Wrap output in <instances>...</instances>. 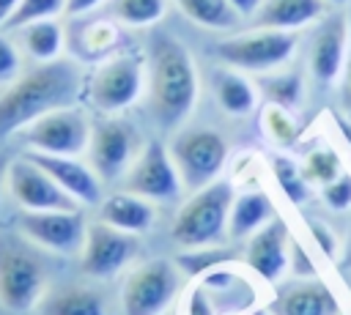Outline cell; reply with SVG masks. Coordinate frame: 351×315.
I'll return each mask as SVG.
<instances>
[{"label":"cell","mask_w":351,"mask_h":315,"mask_svg":"<svg viewBox=\"0 0 351 315\" xmlns=\"http://www.w3.org/2000/svg\"><path fill=\"white\" fill-rule=\"evenodd\" d=\"M299 49V33L293 30H269V27H250L241 33H230L217 38L211 52L222 66L250 74H266L291 63L293 52Z\"/></svg>","instance_id":"obj_4"},{"label":"cell","mask_w":351,"mask_h":315,"mask_svg":"<svg viewBox=\"0 0 351 315\" xmlns=\"http://www.w3.org/2000/svg\"><path fill=\"white\" fill-rule=\"evenodd\" d=\"M44 268L38 255L14 236H0V301L25 312L41 299Z\"/></svg>","instance_id":"obj_9"},{"label":"cell","mask_w":351,"mask_h":315,"mask_svg":"<svg viewBox=\"0 0 351 315\" xmlns=\"http://www.w3.org/2000/svg\"><path fill=\"white\" fill-rule=\"evenodd\" d=\"M288 260H291V271H293V277H315V263L310 260V255L304 252V247H302L299 241H291Z\"/></svg>","instance_id":"obj_37"},{"label":"cell","mask_w":351,"mask_h":315,"mask_svg":"<svg viewBox=\"0 0 351 315\" xmlns=\"http://www.w3.org/2000/svg\"><path fill=\"white\" fill-rule=\"evenodd\" d=\"M101 3H107V0H66V16H69V19H74V16L93 14Z\"/></svg>","instance_id":"obj_39"},{"label":"cell","mask_w":351,"mask_h":315,"mask_svg":"<svg viewBox=\"0 0 351 315\" xmlns=\"http://www.w3.org/2000/svg\"><path fill=\"white\" fill-rule=\"evenodd\" d=\"M38 315H104V296L88 285H60L38 299Z\"/></svg>","instance_id":"obj_24"},{"label":"cell","mask_w":351,"mask_h":315,"mask_svg":"<svg viewBox=\"0 0 351 315\" xmlns=\"http://www.w3.org/2000/svg\"><path fill=\"white\" fill-rule=\"evenodd\" d=\"M340 271H351V216H348V236L343 244V255H340Z\"/></svg>","instance_id":"obj_41"},{"label":"cell","mask_w":351,"mask_h":315,"mask_svg":"<svg viewBox=\"0 0 351 315\" xmlns=\"http://www.w3.org/2000/svg\"><path fill=\"white\" fill-rule=\"evenodd\" d=\"M332 5L326 0H263L250 19V27H269V30H293L310 27L318 22Z\"/></svg>","instance_id":"obj_20"},{"label":"cell","mask_w":351,"mask_h":315,"mask_svg":"<svg viewBox=\"0 0 351 315\" xmlns=\"http://www.w3.org/2000/svg\"><path fill=\"white\" fill-rule=\"evenodd\" d=\"M8 189L25 211H80L82 205L69 192H63L47 170L25 156L8 164Z\"/></svg>","instance_id":"obj_13"},{"label":"cell","mask_w":351,"mask_h":315,"mask_svg":"<svg viewBox=\"0 0 351 315\" xmlns=\"http://www.w3.org/2000/svg\"><path fill=\"white\" fill-rule=\"evenodd\" d=\"M181 189H184V184L170 159V151L159 140H151L123 175V192L140 194L145 200L167 203V200H176L181 194Z\"/></svg>","instance_id":"obj_12"},{"label":"cell","mask_w":351,"mask_h":315,"mask_svg":"<svg viewBox=\"0 0 351 315\" xmlns=\"http://www.w3.org/2000/svg\"><path fill=\"white\" fill-rule=\"evenodd\" d=\"M335 126H337V131L346 137V142L351 145V121H348L346 115H335Z\"/></svg>","instance_id":"obj_43"},{"label":"cell","mask_w":351,"mask_h":315,"mask_svg":"<svg viewBox=\"0 0 351 315\" xmlns=\"http://www.w3.org/2000/svg\"><path fill=\"white\" fill-rule=\"evenodd\" d=\"M261 126H263L266 137H269L274 145L285 148V151H293V148H299V142H302V126H299V121L293 118L291 110L266 104V107H263V115H261Z\"/></svg>","instance_id":"obj_29"},{"label":"cell","mask_w":351,"mask_h":315,"mask_svg":"<svg viewBox=\"0 0 351 315\" xmlns=\"http://www.w3.org/2000/svg\"><path fill=\"white\" fill-rule=\"evenodd\" d=\"M145 96L162 129H178L197 101V68L192 52L167 30L151 33L145 44Z\"/></svg>","instance_id":"obj_2"},{"label":"cell","mask_w":351,"mask_h":315,"mask_svg":"<svg viewBox=\"0 0 351 315\" xmlns=\"http://www.w3.org/2000/svg\"><path fill=\"white\" fill-rule=\"evenodd\" d=\"M145 88V55L115 52L99 60L90 74H85V96L93 110L104 115L123 112L132 107Z\"/></svg>","instance_id":"obj_5"},{"label":"cell","mask_w":351,"mask_h":315,"mask_svg":"<svg viewBox=\"0 0 351 315\" xmlns=\"http://www.w3.org/2000/svg\"><path fill=\"white\" fill-rule=\"evenodd\" d=\"M321 200L332 211H348L351 208V173H340L335 181L321 186Z\"/></svg>","instance_id":"obj_34"},{"label":"cell","mask_w":351,"mask_h":315,"mask_svg":"<svg viewBox=\"0 0 351 315\" xmlns=\"http://www.w3.org/2000/svg\"><path fill=\"white\" fill-rule=\"evenodd\" d=\"M236 200L230 181H211L178 208L173 219V238L184 249H200L225 241L230 205Z\"/></svg>","instance_id":"obj_3"},{"label":"cell","mask_w":351,"mask_h":315,"mask_svg":"<svg viewBox=\"0 0 351 315\" xmlns=\"http://www.w3.org/2000/svg\"><path fill=\"white\" fill-rule=\"evenodd\" d=\"M85 227L88 222L82 211H22L19 214V230L27 241L63 255H74L82 249Z\"/></svg>","instance_id":"obj_15"},{"label":"cell","mask_w":351,"mask_h":315,"mask_svg":"<svg viewBox=\"0 0 351 315\" xmlns=\"http://www.w3.org/2000/svg\"><path fill=\"white\" fill-rule=\"evenodd\" d=\"M348 8V52H346V66H343V77H340V93H343V104L351 112V3Z\"/></svg>","instance_id":"obj_38"},{"label":"cell","mask_w":351,"mask_h":315,"mask_svg":"<svg viewBox=\"0 0 351 315\" xmlns=\"http://www.w3.org/2000/svg\"><path fill=\"white\" fill-rule=\"evenodd\" d=\"M82 93L85 74L80 60L58 58L49 63H33L0 93V140L19 134L47 112L74 107Z\"/></svg>","instance_id":"obj_1"},{"label":"cell","mask_w":351,"mask_h":315,"mask_svg":"<svg viewBox=\"0 0 351 315\" xmlns=\"http://www.w3.org/2000/svg\"><path fill=\"white\" fill-rule=\"evenodd\" d=\"M19 74H22V49L5 30H0V85L3 88L11 85Z\"/></svg>","instance_id":"obj_33"},{"label":"cell","mask_w":351,"mask_h":315,"mask_svg":"<svg viewBox=\"0 0 351 315\" xmlns=\"http://www.w3.org/2000/svg\"><path fill=\"white\" fill-rule=\"evenodd\" d=\"M288 249H291V233L282 216L269 219L261 230H255L247 241L244 260L247 266L266 282H280L285 266H288Z\"/></svg>","instance_id":"obj_18"},{"label":"cell","mask_w":351,"mask_h":315,"mask_svg":"<svg viewBox=\"0 0 351 315\" xmlns=\"http://www.w3.org/2000/svg\"><path fill=\"white\" fill-rule=\"evenodd\" d=\"M99 219L126 233H145L154 225V205L140 194L112 192L99 203Z\"/></svg>","instance_id":"obj_22"},{"label":"cell","mask_w":351,"mask_h":315,"mask_svg":"<svg viewBox=\"0 0 351 315\" xmlns=\"http://www.w3.org/2000/svg\"><path fill=\"white\" fill-rule=\"evenodd\" d=\"M16 5H19V0H0V30L5 27L8 16L16 11Z\"/></svg>","instance_id":"obj_42"},{"label":"cell","mask_w":351,"mask_h":315,"mask_svg":"<svg viewBox=\"0 0 351 315\" xmlns=\"http://www.w3.org/2000/svg\"><path fill=\"white\" fill-rule=\"evenodd\" d=\"M25 159H30L33 164H38L41 170H47L63 192H69L74 200H80L82 205H99L104 200V189H101V178L82 164L74 156H58V153H41V151H25Z\"/></svg>","instance_id":"obj_17"},{"label":"cell","mask_w":351,"mask_h":315,"mask_svg":"<svg viewBox=\"0 0 351 315\" xmlns=\"http://www.w3.org/2000/svg\"><path fill=\"white\" fill-rule=\"evenodd\" d=\"M302 173H304V178H307L310 184L324 186V184L335 181V178L343 173L340 153H337L335 148H329V145H315V148H310V151L304 153V159H302Z\"/></svg>","instance_id":"obj_31"},{"label":"cell","mask_w":351,"mask_h":315,"mask_svg":"<svg viewBox=\"0 0 351 315\" xmlns=\"http://www.w3.org/2000/svg\"><path fill=\"white\" fill-rule=\"evenodd\" d=\"M211 93L214 101L219 104L222 112L233 118H244L255 110L258 104V88L244 77V71H236L230 66H217L211 68Z\"/></svg>","instance_id":"obj_21"},{"label":"cell","mask_w":351,"mask_h":315,"mask_svg":"<svg viewBox=\"0 0 351 315\" xmlns=\"http://www.w3.org/2000/svg\"><path fill=\"white\" fill-rule=\"evenodd\" d=\"M228 3H230V8H233L241 19H247V22H250V19H252V14L258 11V5H261L263 0H228Z\"/></svg>","instance_id":"obj_40"},{"label":"cell","mask_w":351,"mask_h":315,"mask_svg":"<svg viewBox=\"0 0 351 315\" xmlns=\"http://www.w3.org/2000/svg\"><path fill=\"white\" fill-rule=\"evenodd\" d=\"M134 238L126 230H118L101 219L85 227V244L80 249V266L88 277L110 279L118 274L134 255Z\"/></svg>","instance_id":"obj_14"},{"label":"cell","mask_w":351,"mask_h":315,"mask_svg":"<svg viewBox=\"0 0 351 315\" xmlns=\"http://www.w3.org/2000/svg\"><path fill=\"white\" fill-rule=\"evenodd\" d=\"M186 315H217V307L208 296V290L195 282L192 290H189V301H186Z\"/></svg>","instance_id":"obj_36"},{"label":"cell","mask_w":351,"mask_h":315,"mask_svg":"<svg viewBox=\"0 0 351 315\" xmlns=\"http://www.w3.org/2000/svg\"><path fill=\"white\" fill-rule=\"evenodd\" d=\"M134 148H137V129L123 118L107 115L104 121H96L90 129V142H88L90 170L107 184L118 181L132 167Z\"/></svg>","instance_id":"obj_11"},{"label":"cell","mask_w":351,"mask_h":315,"mask_svg":"<svg viewBox=\"0 0 351 315\" xmlns=\"http://www.w3.org/2000/svg\"><path fill=\"white\" fill-rule=\"evenodd\" d=\"M170 159L181 175L184 189L197 192L217 181L228 159V140L211 126H181L170 140Z\"/></svg>","instance_id":"obj_6"},{"label":"cell","mask_w":351,"mask_h":315,"mask_svg":"<svg viewBox=\"0 0 351 315\" xmlns=\"http://www.w3.org/2000/svg\"><path fill=\"white\" fill-rule=\"evenodd\" d=\"M66 16V0H19L16 11L8 16L5 22V33H14L30 22H41V19H60Z\"/></svg>","instance_id":"obj_32"},{"label":"cell","mask_w":351,"mask_h":315,"mask_svg":"<svg viewBox=\"0 0 351 315\" xmlns=\"http://www.w3.org/2000/svg\"><path fill=\"white\" fill-rule=\"evenodd\" d=\"M307 230H310L315 247L324 252V257H335L337 255V236L332 233L329 225H324L321 219H307Z\"/></svg>","instance_id":"obj_35"},{"label":"cell","mask_w":351,"mask_h":315,"mask_svg":"<svg viewBox=\"0 0 351 315\" xmlns=\"http://www.w3.org/2000/svg\"><path fill=\"white\" fill-rule=\"evenodd\" d=\"M326 3H329V5H348L351 0H326Z\"/></svg>","instance_id":"obj_45"},{"label":"cell","mask_w":351,"mask_h":315,"mask_svg":"<svg viewBox=\"0 0 351 315\" xmlns=\"http://www.w3.org/2000/svg\"><path fill=\"white\" fill-rule=\"evenodd\" d=\"M258 96L266 104L282 107V110H299L304 101V74L299 68H274L255 77Z\"/></svg>","instance_id":"obj_25"},{"label":"cell","mask_w":351,"mask_h":315,"mask_svg":"<svg viewBox=\"0 0 351 315\" xmlns=\"http://www.w3.org/2000/svg\"><path fill=\"white\" fill-rule=\"evenodd\" d=\"M14 41L22 49V55H27L33 63H49L63 58L66 49V27L60 25V19H41V22H30L19 30H14Z\"/></svg>","instance_id":"obj_23"},{"label":"cell","mask_w":351,"mask_h":315,"mask_svg":"<svg viewBox=\"0 0 351 315\" xmlns=\"http://www.w3.org/2000/svg\"><path fill=\"white\" fill-rule=\"evenodd\" d=\"M176 5H178V11L189 19V22H195V25H200V27H206V30H217V33H228V30H236L244 19L230 8V3L228 0H173Z\"/></svg>","instance_id":"obj_27"},{"label":"cell","mask_w":351,"mask_h":315,"mask_svg":"<svg viewBox=\"0 0 351 315\" xmlns=\"http://www.w3.org/2000/svg\"><path fill=\"white\" fill-rule=\"evenodd\" d=\"M170 0H107V11L126 27H151L167 14Z\"/></svg>","instance_id":"obj_28"},{"label":"cell","mask_w":351,"mask_h":315,"mask_svg":"<svg viewBox=\"0 0 351 315\" xmlns=\"http://www.w3.org/2000/svg\"><path fill=\"white\" fill-rule=\"evenodd\" d=\"M181 271L173 260L154 257L126 274L121 288L123 315H162L176 299Z\"/></svg>","instance_id":"obj_8"},{"label":"cell","mask_w":351,"mask_h":315,"mask_svg":"<svg viewBox=\"0 0 351 315\" xmlns=\"http://www.w3.org/2000/svg\"><path fill=\"white\" fill-rule=\"evenodd\" d=\"M66 44L71 47L74 60H104L121 52V22L107 16H74V30L66 33Z\"/></svg>","instance_id":"obj_19"},{"label":"cell","mask_w":351,"mask_h":315,"mask_svg":"<svg viewBox=\"0 0 351 315\" xmlns=\"http://www.w3.org/2000/svg\"><path fill=\"white\" fill-rule=\"evenodd\" d=\"M346 52H348V8L332 5L318 22L310 25L304 41V63L313 82L321 88H332L335 82H340Z\"/></svg>","instance_id":"obj_7"},{"label":"cell","mask_w":351,"mask_h":315,"mask_svg":"<svg viewBox=\"0 0 351 315\" xmlns=\"http://www.w3.org/2000/svg\"><path fill=\"white\" fill-rule=\"evenodd\" d=\"M269 219H274V205L266 192H244L230 205L228 219V236L230 238H250L255 230H261Z\"/></svg>","instance_id":"obj_26"},{"label":"cell","mask_w":351,"mask_h":315,"mask_svg":"<svg viewBox=\"0 0 351 315\" xmlns=\"http://www.w3.org/2000/svg\"><path fill=\"white\" fill-rule=\"evenodd\" d=\"M271 315H343L332 288L318 277H293L280 282L269 304Z\"/></svg>","instance_id":"obj_16"},{"label":"cell","mask_w":351,"mask_h":315,"mask_svg":"<svg viewBox=\"0 0 351 315\" xmlns=\"http://www.w3.org/2000/svg\"><path fill=\"white\" fill-rule=\"evenodd\" d=\"M8 164H11V162H8L5 153L0 151V192H3V184L8 181Z\"/></svg>","instance_id":"obj_44"},{"label":"cell","mask_w":351,"mask_h":315,"mask_svg":"<svg viewBox=\"0 0 351 315\" xmlns=\"http://www.w3.org/2000/svg\"><path fill=\"white\" fill-rule=\"evenodd\" d=\"M271 173L280 184V189L285 192V197L293 203V205H302L307 197H310V181L304 178L302 173V164H296L291 156H282V153H274L271 156Z\"/></svg>","instance_id":"obj_30"},{"label":"cell","mask_w":351,"mask_h":315,"mask_svg":"<svg viewBox=\"0 0 351 315\" xmlns=\"http://www.w3.org/2000/svg\"><path fill=\"white\" fill-rule=\"evenodd\" d=\"M90 129L93 123L88 121V115L74 104V107H63V110L41 115L30 126H25L19 137L25 140V145H30V151L80 156L82 151H88Z\"/></svg>","instance_id":"obj_10"},{"label":"cell","mask_w":351,"mask_h":315,"mask_svg":"<svg viewBox=\"0 0 351 315\" xmlns=\"http://www.w3.org/2000/svg\"><path fill=\"white\" fill-rule=\"evenodd\" d=\"M348 290H351V271H348Z\"/></svg>","instance_id":"obj_46"}]
</instances>
